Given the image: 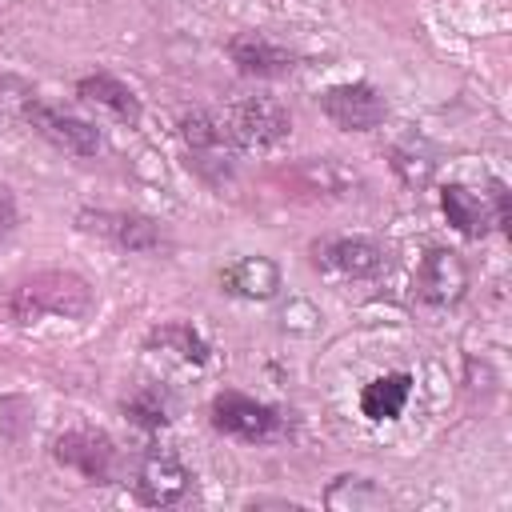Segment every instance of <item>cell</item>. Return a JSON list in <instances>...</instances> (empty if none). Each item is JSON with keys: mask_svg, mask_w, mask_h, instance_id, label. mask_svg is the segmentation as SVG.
Instances as JSON below:
<instances>
[{"mask_svg": "<svg viewBox=\"0 0 512 512\" xmlns=\"http://www.w3.org/2000/svg\"><path fill=\"white\" fill-rule=\"evenodd\" d=\"M92 312V288L76 272H36L16 284L8 300V316L24 328L40 320H84Z\"/></svg>", "mask_w": 512, "mask_h": 512, "instance_id": "obj_1", "label": "cell"}, {"mask_svg": "<svg viewBox=\"0 0 512 512\" xmlns=\"http://www.w3.org/2000/svg\"><path fill=\"white\" fill-rule=\"evenodd\" d=\"M220 120L228 128L232 148H244V152H268V148H276L292 132L288 108L280 100H268V96L236 100Z\"/></svg>", "mask_w": 512, "mask_h": 512, "instance_id": "obj_2", "label": "cell"}, {"mask_svg": "<svg viewBox=\"0 0 512 512\" xmlns=\"http://www.w3.org/2000/svg\"><path fill=\"white\" fill-rule=\"evenodd\" d=\"M440 208L448 224L464 236H484L488 228L508 224V188L500 180H488L484 192H472L468 184H448L440 192Z\"/></svg>", "mask_w": 512, "mask_h": 512, "instance_id": "obj_3", "label": "cell"}, {"mask_svg": "<svg viewBox=\"0 0 512 512\" xmlns=\"http://www.w3.org/2000/svg\"><path fill=\"white\" fill-rule=\"evenodd\" d=\"M320 112L344 132H368L376 124H384L388 104L368 80H352V84H332L320 96Z\"/></svg>", "mask_w": 512, "mask_h": 512, "instance_id": "obj_4", "label": "cell"}, {"mask_svg": "<svg viewBox=\"0 0 512 512\" xmlns=\"http://www.w3.org/2000/svg\"><path fill=\"white\" fill-rule=\"evenodd\" d=\"M212 424L216 432L224 436H236V440H268L280 432V412L244 396V392H216L212 400Z\"/></svg>", "mask_w": 512, "mask_h": 512, "instance_id": "obj_5", "label": "cell"}, {"mask_svg": "<svg viewBox=\"0 0 512 512\" xmlns=\"http://www.w3.org/2000/svg\"><path fill=\"white\" fill-rule=\"evenodd\" d=\"M312 260L324 272H336L348 280H368L384 268V248L364 236H328V240L312 244Z\"/></svg>", "mask_w": 512, "mask_h": 512, "instance_id": "obj_6", "label": "cell"}, {"mask_svg": "<svg viewBox=\"0 0 512 512\" xmlns=\"http://www.w3.org/2000/svg\"><path fill=\"white\" fill-rule=\"evenodd\" d=\"M192 488V472L184 468L180 456L156 448L140 460V472H136V496L140 504L148 508H168L176 500H184V492Z\"/></svg>", "mask_w": 512, "mask_h": 512, "instance_id": "obj_7", "label": "cell"}, {"mask_svg": "<svg viewBox=\"0 0 512 512\" xmlns=\"http://www.w3.org/2000/svg\"><path fill=\"white\" fill-rule=\"evenodd\" d=\"M52 456H56L64 468L80 472L84 480L104 484V480L112 476L116 448H112V440H108L104 432H92V428H72V432H64V436H56Z\"/></svg>", "mask_w": 512, "mask_h": 512, "instance_id": "obj_8", "label": "cell"}, {"mask_svg": "<svg viewBox=\"0 0 512 512\" xmlns=\"http://www.w3.org/2000/svg\"><path fill=\"white\" fill-rule=\"evenodd\" d=\"M24 120H28L44 140H52L56 148H64V152H72V156H96V152H100V132H96L88 120H80V116H68V112H60V108H48V104H40V100H28V104H24Z\"/></svg>", "mask_w": 512, "mask_h": 512, "instance_id": "obj_9", "label": "cell"}, {"mask_svg": "<svg viewBox=\"0 0 512 512\" xmlns=\"http://www.w3.org/2000/svg\"><path fill=\"white\" fill-rule=\"evenodd\" d=\"M180 136L188 144V152L196 156V164L212 176H228V160H232V140H228V128L220 116L196 108V112H184L180 116Z\"/></svg>", "mask_w": 512, "mask_h": 512, "instance_id": "obj_10", "label": "cell"}, {"mask_svg": "<svg viewBox=\"0 0 512 512\" xmlns=\"http://www.w3.org/2000/svg\"><path fill=\"white\" fill-rule=\"evenodd\" d=\"M416 292L432 308H448L468 292V268L452 248H428L416 272Z\"/></svg>", "mask_w": 512, "mask_h": 512, "instance_id": "obj_11", "label": "cell"}, {"mask_svg": "<svg viewBox=\"0 0 512 512\" xmlns=\"http://www.w3.org/2000/svg\"><path fill=\"white\" fill-rule=\"evenodd\" d=\"M80 228L100 232L116 248H128V252H156V248H164L160 224H152L148 216H136V212H80Z\"/></svg>", "mask_w": 512, "mask_h": 512, "instance_id": "obj_12", "label": "cell"}, {"mask_svg": "<svg viewBox=\"0 0 512 512\" xmlns=\"http://www.w3.org/2000/svg\"><path fill=\"white\" fill-rule=\"evenodd\" d=\"M220 288L236 300H272L280 292V268L268 256H240L220 272Z\"/></svg>", "mask_w": 512, "mask_h": 512, "instance_id": "obj_13", "label": "cell"}, {"mask_svg": "<svg viewBox=\"0 0 512 512\" xmlns=\"http://www.w3.org/2000/svg\"><path fill=\"white\" fill-rule=\"evenodd\" d=\"M144 348H148V356H156V360H164V364H180V368H200V364H208V340H204L192 324H180V320L152 328Z\"/></svg>", "mask_w": 512, "mask_h": 512, "instance_id": "obj_14", "label": "cell"}, {"mask_svg": "<svg viewBox=\"0 0 512 512\" xmlns=\"http://www.w3.org/2000/svg\"><path fill=\"white\" fill-rule=\"evenodd\" d=\"M228 56L248 76H284V72H292V52H284L280 44H272L268 36H256V32L232 36Z\"/></svg>", "mask_w": 512, "mask_h": 512, "instance_id": "obj_15", "label": "cell"}, {"mask_svg": "<svg viewBox=\"0 0 512 512\" xmlns=\"http://www.w3.org/2000/svg\"><path fill=\"white\" fill-rule=\"evenodd\" d=\"M76 96L88 100V104L108 108V112H112L116 120H124V124H136V120H140V100H136V92H132L128 84H120L116 76H108V72L84 76V80L76 84Z\"/></svg>", "mask_w": 512, "mask_h": 512, "instance_id": "obj_16", "label": "cell"}, {"mask_svg": "<svg viewBox=\"0 0 512 512\" xmlns=\"http://www.w3.org/2000/svg\"><path fill=\"white\" fill-rule=\"evenodd\" d=\"M408 396H412V376H408V372H384V376H376L372 384H364V392H360V412H364L368 420H396V416L404 412Z\"/></svg>", "mask_w": 512, "mask_h": 512, "instance_id": "obj_17", "label": "cell"}, {"mask_svg": "<svg viewBox=\"0 0 512 512\" xmlns=\"http://www.w3.org/2000/svg\"><path fill=\"white\" fill-rule=\"evenodd\" d=\"M324 504L336 512H368V508H388V492L376 488L368 476H336L324 492Z\"/></svg>", "mask_w": 512, "mask_h": 512, "instance_id": "obj_18", "label": "cell"}, {"mask_svg": "<svg viewBox=\"0 0 512 512\" xmlns=\"http://www.w3.org/2000/svg\"><path fill=\"white\" fill-rule=\"evenodd\" d=\"M292 176H296L308 192H320V196H340V192H348V188L356 184V172H352V168H344V164H340V160H332V156L304 160Z\"/></svg>", "mask_w": 512, "mask_h": 512, "instance_id": "obj_19", "label": "cell"}, {"mask_svg": "<svg viewBox=\"0 0 512 512\" xmlns=\"http://www.w3.org/2000/svg\"><path fill=\"white\" fill-rule=\"evenodd\" d=\"M392 168L408 188H424L436 172V152L424 140H400L392 148Z\"/></svg>", "mask_w": 512, "mask_h": 512, "instance_id": "obj_20", "label": "cell"}, {"mask_svg": "<svg viewBox=\"0 0 512 512\" xmlns=\"http://www.w3.org/2000/svg\"><path fill=\"white\" fill-rule=\"evenodd\" d=\"M124 412H128L140 428H148V432H156V428H164V424L172 420L168 396H164L160 388H140L132 400H124Z\"/></svg>", "mask_w": 512, "mask_h": 512, "instance_id": "obj_21", "label": "cell"}, {"mask_svg": "<svg viewBox=\"0 0 512 512\" xmlns=\"http://www.w3.org/2000/svg\"><path fill=\"white\" fill-rule=\"evenodd\" d=\"M12 220H16V208H12V196L0 188V232H8L12 228Z\"/></svg>", "mask_w": 512, "mask_h": 512, "instance_id": "obj_22", "label": "cell"}]
</instances>
